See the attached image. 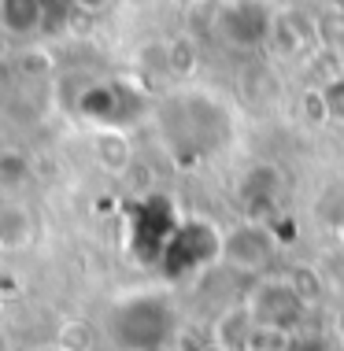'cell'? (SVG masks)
I'll list each match as a JSON object with an SVG mask.
<instances>
[{"instance_id": "277c9868", "label": "cell", "mask_w": 344, "mask_h": 351, "mask_svg": "<svg viewBox=\"0 0 344 351\" xmlns=\"http://www.w3.org/2000/svg\"><path fill=\"white\" fill-rule=\"evenodd\" d=\"M74 111L104 130H119L141 111V100L130 85L122 82H89L85 89L74 97Z\"/></svg>"}, {"instance_id": "8992f818", "label": "cell", "mask_w": 344, "mask_h": 351, "mask_svg": "<svg viewBox=\"0 0 344 351\" xmlns=\"http://www.w3.org/2000/svg\"><path fill=\"white\" fill-rule=\"evenodd\" d=\"M218 34L237 49H252L274 34V19L266 15V8L252 4V0H233L218 12Z\"/></svg>"}, {"instance_id": "52a82bcc", "label": "cell", "mask_w": 344, "mask_h": 351, "mask_svg": "<svg viewBox=\"0 0 344 351\" xmlns=\"http://www.w3.org/2000/svg\"><path fill=\"white\" fill-rule=\"evenodd\" d=\"M274 255V244L260 226H241V230L222 237V259H229L241 270H260Z\"/></svg>"}, {"instance_id": "5b68a950", "label": "cell", "mask_w": 344, "mask_h": 351, "mask_svg": "<svg viewBox=\"0 0 344 351\" xmlns=\"http://www.w3.org/2000/svg\"><path fill=\"white\" fill-rule=\"evenodd\" d=\"M248 318L255 329L266 333H285L303 318V296L293 289L289 281H263L255 285V292L248 296Z\"/></svg>"}, {"instance_id": "7a4b0ae2", "label": "cell", "mask_w": 344, "mask_h": 351, "mask_svg": "<svg viewBox=\"0 0 344 351\" xmlns=\"http://www.w3.org/2000/svg\"><path fill=\"white\" fill-rule=\"evenodd\" d=\"M178 307L167 292L137 289L119 296L108 307L104 329L119 351H167L178 337Z\"/></svg>"}, {"instance_id": "30bf717a", "label": "cell", "mask_w": 344, "mask_h": 351, "mask_svg": "<svg viewBox=\"0 0 344 351\" xmlns=\"http://www.w3.org/2000/svg\"><path fill=\"white\" fill-rule=\"evenodd\" d=\"M71 8H78V12H85V15H97V12H104V8L111 4V0H67Z\"/></svg>"}, {"instance_id": "3957f363", "label": "cell", "mask_w": 344, "mask_h": 351, "mask_svg": "<svg viewBox=\"0 0 344 351\" xmlns=\"http://www.w3.org/2000/svg\"><path fill=\"white\" fill-rule=\"evenodd\" d=\"M218 255H222V233H215L207 222H178L159 252V263L170 278H185L204 270Z\"/></svg>"}, {"instance_id": "8fae6325", "label": "cell", "mask_w": 344, "mask_h": 351, "mask_svg": "<svg viewBox=\"0 0 344 351\" xmlns=\"http://www.w3.org/2000/svg\"><path fill=\"white\" fill-rule=\"evenodd\" d=\"M0 351H12V344H8V333L0 329Z\"/></svg>"}, {"instance_id": "ba28073f", "label": "cell", "mask_w": 344, "mask_h": 351, "mask_svg": "<svg viewBox=\"0 0 344 351\" xmlns=\"http://www.w3.org/2000/svg\"><path fill=\"white\" fill-rule=\"evenodd\" d=\"M52 12V0H0V26L12 37H34Z\"/></svg>"}, {"instance_id": "5bb4252c", "label": "cell", "mask_w": 344, "mask_h": 351, "mask_svg": "<svg viewBox=\"0 0 344 351\" xmlns=\"http://www.w3.org/2000/svg\"><path fill=\"white\" fill-rule=\"evenodd\" d=\"M341 67H344V41H341Z\"/></svg>"}, {"instance_id": "9c48e42d", "label": "cell", "mask_w": 344, "mask_h": 351, "mask_svg": "<svg viewBox=\"0 0 344 351\" xmlns=\"http://www.w3.org/2000/svg\"><path fill=\"white\" fill-rule=\"evenodd\" d=\"M322 97H326L330 115H333V119H344V74H341L337 82L326 85V93H322Z\"/></svg>"}, {"instance_id": "7c38bea8", "label": "cell", "mask_w": 344, "mask_h": 351, "mask_svg": "<svg viewBox=\"0 0 344 351\" xmlns=\"http://www.w3.org/2000/svg\"><path fill=\"white\" fill-rule=\"evenodd\" d=\"M34 351H67L63 344H45V348H34Z\"/></svg>"}, {"instance_id": "4fadbf2b", "label": "cell", "mask_w": 344, "mask_h": 351, "mask_svg": "<svg viewBox=\"0 0 344 351\" xmlns=\"http://www.w3.org/2000/svg\"><path fill=\"white\" fill-rule=\"evenodd\" d=\"M337 329H341V337H344V311H341V318H337Z\"/></svg>"}, {"instance_id": "6da1fadb", "label": "cell", "mask_w": 344, "mask_h": 351, "mask_svg": "<svg viewBox=\"0 0 344 351\" xmlns=\"http://www.w3.org/2000/svg\"><path fill=\"white\" fill-rule=\"evenodd\" d=\"M156 126L178 163H196L229 141V111L211 93L181 89L156 108Z\"/></svg>"}]
</instances>
